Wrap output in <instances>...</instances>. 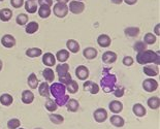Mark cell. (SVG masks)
<instances>
[{
	"instance_id": "obj_1",
	"label": "cell",
	"mask_w": 160,
	"mask_h": 129,
	"mask_svg": "<svg viewBox=\"0 0 160 129\" xmlns=\"http://www.w3.org/2000/svg\"><path fill=\"white\" fill-rule=\"evenodd\" d=\"M137 62L141 65H147V64H155L159 65L160 57L158 52H154L152 50H145L138 52L137 55Z\"/></svg>"
},
{
	"instance_id": "obj_2",
	"label": "cell",
	"mask_w": 160,
	"mask_h": 129,
	"mask_svg": "<svg viewBox=\"0 0 160 129\" xmlns=\"http://www.w3.org/2000/svg\"><path fill=\"white\" fill-rule=\"evenodd\" d=\"M116 83H117V77L114 73H107L105 76L102 77V79L100 80V88L103 90L105 93H111L113 92Z\"/></svg>"
},
{
	"instance_id": "obj_3",
	"label": "cell",
	"mask_w": 160,
	"mask_h": 129,
	"mask_svg": "<svg viewBox=\"0 0 160 129\" xmlns=\"http://www.w3.org/2000/svg\"><path fill=\"white\" fill-rule=\"evenodd\" d=\"M50 93L55 99H58L66 94V86L62 83H53L50 86Z\"/></svg>"
},
{
	"instance_id": "obj_4",
	"label": "cell",
	"mask_w": 160,
	"mask_h": 129,
	"mask_svg": "<svg viewBox=\"0 0 160 129\" xmlns=\"http://www.w3.org/2000/svg\"><path fill=\"white\" fill-rule=\"evenodd\" d=\"M68 6L65 3H60L57 2L55 5L53 6V13L55 15L57 18L59 19H63L68 15Z\"/></svg>"
},
{
	"instance_id": "obj_5",
	"label": "cell",
	"mask_w": 160,
	"mask_h": 129,
	"mask_svg": "<svg viewBox=\"0 0 160 129\" xmlns=\"http://www.w3.org/2000/svg\"><path fill=\"white\" fill-rule=\"evenodd\" d=\"M68 11L73 15H80L85 11V3L83 1L71 0L68 2Z\"/></svg>"
},
{
	"instance_id": "obj_6",
	"label": "cell",
	"mask_w": 160,
	"mask_h": 129,
	"mask_svg": "<svg viewBox=\"0 0 160 129\" xmlns=\"http://www.w3.org/2000/svg\"><path fill=\"white\" fill-rule=\"evenodd\" d=\"M159 84L156 80H154L153 77H149V79H146L144 82H142V89H144L146 92H154L158 89Z\"/></svg>"
},
{
	"instance_id": "obj_7",
	"label": "cell",
	"mask_w": 160,
	"mask_h": 129,
	"mask_svg": "<svg viewBox=\"0 0 160 129\" xmlns=\"http://www.w3.org/2000/svg\"><path fill=\"white\" fill-rule=\"evenodd\" d=\"M83 89L86 91V92H89L92 95H95L99 92V85H97L96 83H94L93 81H87L84 83L83 85Z\"/></svg>"
},
{
	"instance_id": "obj_8",
	"label": "cell",
	"mask_w": 160,
	"mask_h": 129,
	"mask_svg": "<svg viewBox=\"0 0 160 129\" xmlns=\"http://www.w3.org/2000/svg\"><path fill=\"white\" fill-rule=\"evenodd\" d=\"M108 116V115L107 110H104L102 107L97 108V110H95L93 113V118L97 123H103L104 121H107Z\"/></svg>"
},
{
	"instance_id": "obj_9",
	"label": "cell",
	"mask_w": 160,
	"mask_h": 129,
	"mask_svg": "<svg viewBox=\"0 0 160 129\" xmlns=\"http://www.w3.org/2000/svg\"><path fill=\"white\" fill-rule=\"evenodd\" d=\"M76 76L80 81H86L90 76V71L85 65H80L76 68Z\"/></svg>"
},
{
	"instance_id": "obj_10",
	"label": "cell",
	"mask_w": 160,
	"mask_h": 129,
	"mask_svg": "<svg viewBox=\"0 0 160 129\" xmlns=\"http://www.w3.org/2000/svg\"><path fill=\"white\" fill-rule=\"evenodd\" d=\"M17 40L15 38V36H12V34H4L1 37V45L4 47L8 49H12L16 46Z\"/></svg>"
},
{
	"instance_id": "obj_11",
	"label": "cell",
	"mask_w": 160,
	"mask_h": 129,
	"mask_svg": "<svg viewBox=\"0 0 160 129\" xmlns=\"http://www.w3.org/2000/svg\"><path fill=\"white\" fill-rule=\"evenodd\" d=\"M142 71L146 76H148L149 77H155L159 74V67L158 65H145L142 67Z\"/></svg>"
},
{
	"instance_id": "obj_12",
	"label": "cell",
	"mask_w": 160,
	"mask_h": 129,
	"mask_svg": "<svg viewBox=\"0 0 160 129\" xmlns=\"http://www.w3.org/2000/svg\"><path fill=\"white\" fill-rule=\"evenodd\" d=\"M117 54L113 51H107V52H104L102 54V62L105 63V64H113L115 63L116 61H117Z\"/></svg>"
},
{
	"instance_id": "obj_13",
	"label": "cell",
	"mask_w": 160,
	"mask_h": 129,
	"mask_svg": "<svg viewBox=\"0 0 160 129\" xmlns=\"http://www.w3.org/2000/svg\"><path fill=\"white\" fill-rule=\"evenodd\" d=\"M42 63L48 67L56 65V57L52 53H46L42 55Z\"/></svg>"
},
{
	"instance_id": "obj_14",
	"label": "cell",
	"mask_w": 160,
	"mask_h": 129,
	"mask_svg": "<svg viewBox=\"0 0 160 129\" xmlns=\"http://www.w3.org/2000/svg\"><path fill=\"white\" fill-rule=\"evenodd\" d=\"M24 7H25L26 12L28 13H35L38 9V5H37V1H32V0H27V1L24 2Z\"/></svg>"
},
{
	"instance_id": "obj_15",
	"label": "cell",
	"mask_w": 160,
	"mask_h": 129,
	"mask_svg": "<svg viewBox=\"0 0 160 129\" xmlns=\"http://www.w3.org/2000/svg\"><path fill=\"white\" fill-rule=\"evenodd\" d=\"M108 108L113 114H119L123 111V103L119 100H113L108 103Z\"/></svg>"
},
{
	"instance_id": "obj_16",
	"label": "cell",
	"mask_w": 160,
	"mask_h": 129,
	"mask_svg": "<svg viewBox=\"0 0 160 129\" xmlns=\"http://www.w3.org/2000/svg\"><path fill=\"white\" fill-rule=\"evenodd\" d=\"M97 43L101 47H108L112 45V38L108 34H100L97 37Z\"/></svg>"
},
{
	"instance_id": "obj_17",
	"label": "cell",
	"mask_w": 160,
	"mask_h": 129,
	"mask_svg": "<svg viewBox=\"0 0 160 129\" xmlns=\"http://www.w3.org/2000/svg\"><path fill=\"white\" fill-rule=\"evenodd\" d=\"M132 112H133V114L138 118L145 117L146 114H147V110H146V107L142 106V103L133 104V107H132Z\"/></svg>"
},
{
	"instance_id": "obj_18",
	"label": "cell",
	"mask_w": 160,
	"mask_h": 129,
	"mask_svg": "<svg viewBox=\"0 0 160 129\" xmlns=\"http://www.w3.org/2000/svg\"><path fill=\"white\" fill-rule=\"evenodd\" d=\"M66 47L68 50L69 53H72V54H77L79 53L80 51V43L74 39H68L66 42Z\"/></svg>"
},
{
	"instance_id": "obj_19",
	"label": "cell",
	"mask_w": 160,
	"mask_h": 129,
	"mask_svg": "<svg viewBox=\"0 0 160 129\" xmlns=\"http://www.w3.org/2000/svg\"><path fill=\"white\" fill-rule=\"evenodd\" d=\"M21 99L24 104H30L33 102V100H34V94H33L32 91H30V90H24L22 92Z\"/></svg>"
},
{
	"instance_id": "obj_20",
	"label": "cell",
	"mask_w": 160,
	"mask_h": 129,
	"mask_svg": "<svg viewBox=\"0 0 160 129\" xmlns=\"http://www.w3.org/2000/svg\"><path fill=\"white\" fill-rule=\"evenodd\" d=\"M97 55H98L97 50L94 49V47H86V49L83 51V56L87 60H93V59L96 58Z\"/></svg>"
},
{
	"instance_id": "obj_21",
	"label": "cell",
	"mask_w": 160,
	"mask_h": 129,
	"mask_svg": "<svg viewBox=\"0 0 160 129\" xmlns=\"http://www.w3.org/2000/svg\"><path fill=\"white\" fill-rule=\"evenodd\" d=\"M42 77L47 83H53L55 80V72L51 67H46L42 70Z\"/></svg>"
},
{
	"instance_id": "obj_22",
	"label": "cell",
	"mask_w": 160,
	"mask_h": 129,
	"mask_svg": "<svg viewBox=\"0 0 160 129\" xmlns=\"http://www.w3.org/2000/svg\"><path fill=\"white\" fill-rule=\"evenodd\" d=\"M38 29H39V25L35 21L28 22L25 25V31L27 34H34V33L38 31Z\"/></svg>"
},
{
	"instance_id": "obj_23",
	"label": "cell",
	"mask_w": 160,
	"mask_h": 129,
	"mask_svg": "<svg viewBox=\"0 0 160 129\" xmlns=\"http://www.w3.org/2000/svg\"><path fill=\"white\" fill-rule=\"evenodd\" d=\"M65 106L67 107V111L70 112V113H77L80 108V102L77 99H72V98L70 99L69 98Z\"/></svg>"
},
{
	"instance_id": "obj_24",
	"label": "cell",
	"mask_w": 160,
	"mask_h": 129,
	"mask_svg": "<svg viewBox=\"0 0 160 129\" xmlns=\"http://www.w3.org/2000/svg\"><path fill=\"white\" fill-rule=\"evenodd\" d=\"M38 93H39L40 96H42V97H45V98H49L50 95H51L49 83H47V82L40 83L39 87H38Z\"/></svg>"
},
{
	"instance_id": "obj_25",
	"label": "cell",
	"mask_w": 160,
	"mask_h": 129,
	"mask_svg": "<svg viewBox=\"0 0 160 129\" xmlns=\"http://www.w3.org/2000/svg\"><path fill=\"white\" fill-rule=\"evenodd\" d=\"M12 18V11L11 8H2L0 9V21L8 22Z\"/></svg>"
},
{
	"instance_id": "obj_26",
	"label": "cell",
	"mask_w": 160,
	"mask_h": 129,
	"mask_svg": "<svg viewBox=\"0 0 160 129\" xmlns=\"http://www.w3.org/2000/svg\"><path fill=\"white\" fill-rule=\"evenodd\" d=\"M110 122L113 126L118 127V128L123 127L125 124V120L121 116H118V114H115L114 116H112L110 118Z\"/></svg>"
},
{
	"instance_id": "obj_27",
	"label": "cell",
	"mask_w": 160,
	"mask_h": 129,
	"mask_svg": "<svg viewBox=\"0 0 160 129\" xmlns=\"http://www.w3.org/2000/svg\"><path fill=\"white\" fill-rule=\"evenodd\" d=\"M69 56L70 53L67 50H60L56 53V60L60 63H64L69 59Z\"/></svg>"
},
{
	"instance_id": "obj_28",
	"label": "cell",
	"mask_w": 160,
	"mask_h": 129,
	"mask_svg": "<svg viewBox=\"0 0 160 129\" xmlns=\"http://www.w3.org/2000/svg\"><path fill=\"white\" fill-rule=\"evenodd\" d=\"M38 84H39V81L37 79L36 74L35 73H30L29 77H27V85L30 87V89H36L38 87Z\"/></svg>"
},
{
	"instance_id": "obj_29",
	"label": "cell",
	"mask_w": 160,
	"mask_h": 129,
	"mask_svg": "<svg viewBox=\"0 0 160 129\" xmlns=\"http://www.w3.org/2000/svg\"><path fill=\"white\" fill-rule=\"evenodd\" d=\"M37 11H38V16L42 19H48L51 16V13H52V9L47 5H39Z\"/></svg>"
},
{
	"instance_id": "obj_30",
	"label": "cell",
	"mask_w": 160,
	"mask_h": 129,
	"mask_svg": "<svg viewBox=\"0 0 160 129\" xmlns=\"http://www.w3.org/2000/svg\"><path fill=\"white\" fill-rule=\"evenodd\" d=\"M13 102V97L11 94L8 93H4L0 96V103L4 107H11Z\"/></svg>"
},
{
	"instance_id": "obj_31",
	"label": "cell",
	"mask_w": 160,
	"mask_h": 129,
	"mask_svg": "<svg viewBox=\"0 0 160 129\" xmlns=\"http://www.w3.org/2000/svg\"><path fill=\"white\" fill-rule=\"evenodd\" d=\"M56 72L58 74V77L64 76L67 72H69V65L65 62L58 64V65H56Z\"/></svg>"
},
{
	"instance_id": "obj_32",
	"label": "cell",
	"mask_w": 160,
	"mask_h": 129,
	"mask_svg": "<svg viewBox=\"0 0 160 129\" xmlns=\"http://www.w3.org/2000/svg\"><path fill=\"white\" fill-rule=\"evenodd\" d=\"M42 54V50L39 49V47H29L26 51V56L29 57V58H36V57H39Z\"/></svg>"
},
{
	"instance_id": "obj_33",
	"label": "cell",
	"mask_w": 160,
	"mask_h": 129,
	"mask_svg": "<svg viewBox=\"0 0 160 129\" xmlns=\"http://www.w3.org/2000/svg\"><path fill=\"white\" fill-rule=\"evenodd\" d=\"M147 104H148V107L151 108V110H158L159 107H160L159 97H157V96L150 97L149 99L147 100Z\"/></svg>"
},
{
	"instance_id": "obj_34",
	"label": "cell",
	"mask_w": 160,
	"mask_h": 129,
	"mask_svg": "<svg viewBox=\"0 0 160 129\" xmlns=\"http://www.w3.org/2000/svg\"><path fill=\"white\" fill-rule=\"evenodd\" d=\"M139 31L141 30H139L138 27H134V26L127 27V28L124 29V33L127 37H137L139 34Z\"/></svg>"
},
{
	"instance_id": "obj_35",
	"label": "cell",
	"mask_w": 160,
	"mask_h": 129,
	"mask_svg": "<svg viewBox=\"0 0 160 129\" xmlns=\"http://www.w3.org/2000/svg\"><path fill=\"white\" fill-rule=\"evenodd\" d=\"M45 107H46V108H47V111H49L50 113H54V112H56V111H57V108H58V106L56 104L55 100H54V99H51L50 97L48 98V100L46 101Z\"/></svg>"
},
{
	"instance_id": "obj_36",
	"label": "cell",
	"mask_w": 160,
	"mask_h": 129,
	"mask_svg": "<svg viewBox=\"0 0 160 129\" xmlns=\"http://www.w3.org/2000/svg\"><path fill=\"white\" fill-rule=\"evenodd\" d=\"M29 22V17L26 13H19L16 18V23L20 26H25Z\"/></svg>"
},
{
	"instance_id": "obj_37",
	"label": "cell",
	"mask_w": 160,
	"mask_h": 129,
	"mask_svg": "<svg viewBox=\"0 0 160 129\" xmlns=\"http://www.w3.org/2000/svg\"><path fill=\"white\" fill-rule=\"evenodd\" d=\"M49 119L53 124H56V125H60L64 122L63 116H61V115H59V114H53L52 113L49 116Z\"/></svg>"
},
{
	"instance_id": "obj_38",
	"label": "cell",
	"mask_w": 160,
	"mask_h": 129,
	"mask_svg": "<svg viewBox=\"0 0 160 129\" xmlns=\"http://www.w3.org/2000/svg\"><path fill=\"white\" fill-rule=\"evenodd\" d=\"M144 42L147 46L154 45V43L156 42V35L153 34V33H151V32L146 33L145 36H144Z\"/></svg>"
},
{
	"instance_id": "obj_39",
	"label": "cell",
	"mask_w": 160,
	"mask_h": 129,
	"mask_svg": "<svg viewBox=\"0 0 160 129\" xmlns=\"http://www.w3.org/2000/svg\"><path fill=\"white\" fill-rule=\"evenodd\" d=\"M79 90V84H78L76 81H71V82L66 85V91H68L70 94H76Z\"/></svg>"
},
{
	"instance_id": "obj_40",
	"label": "cell",
	"mask_w": 160,
	"mask_h": 129,
	"mask_svg": "<svg viewBox=\"0 0 160 129\" xmlns=\"http://www.w3.org/2000/svg\"><path fill=\"white\" fill-rule=\"evenodd\" d=\"M21 125V121L17 118H12L8 121V129H18Z\"/></svg>"
},
{
	"instance_id": "obj_41",
	"label": "cell",
	"mask_w": 160,
	"mask_h": 129,
	"mask_svg": "<svg viewBox=\"0 0 160 129\" xmlns=\"http://www.w3.org/2000/svg\"><path fill=\"white\" fill-rule=\"evenodd\" d=\"M147 49H148V46L146 45L144 42H141V40H139V42H137L133 45V50L137 53L142 52V51H145V50H147Z\"/></svg>"
},
{
	"instance_id": "obj_42",
	"label": "cell",
	"mask_w": 160,
	"mask_h": 129,
	"mask_svg": "<svg viewBox=\"0 0 160 129\" xmlns=\"http://www.w3.org/2000/svg\"><path fill=\"white\" fill-rule=\"evenodd\" d=\"M69 95H67V94H65L64 96H62V97H60V98H58V99H55V102H56V104L58 107H64L66 104V102L68 101V99H69Z\"/></svg>"
},
{
	"instance_id": "obj_43",
	"label": "cell",
	"mask_w": 160,
	"mask_h": 129,
	"mask_svg": "<svg viewBox=\"0 0 160 129\" xmlns=\"http://www.w3.org/2000/svg\"><path fill=\"white\" fill-rule=\"evenodd\" d=\"M71 81H72V79H71V74L69 72H67L66 74H64V76H61L59 77V83H62L63 85H68Z\"/></svg>"
},
{
	"instance_id": "obj_44",
	"label": "cell",
	"mask_w": 160,
	"mask_h": 129,
	"mask_svg": "<svg viewBox=\"0 0 160 129\" xmlns=\"http://www.w3.org/2000/svg\"><path fill=\"white\" fill-rule=\"evenodd\" d=\"M122 63H123V65L125 66H132L133 65V63H134V60L133 58H132L131 56H125L123 60H122Z\"/></svg>"
},
{
	"instance_id": "obj_45",
	"label": "cell",
	"mask_w": 160,
	"mask_h": 129,
	"mask_svg": "<svg viewBox=\"0 0 160 129\" xmlns=\"http://www.w3.org/2000/svg\"><path fill=\"white\" fill-rule=\"evenodd\" d=\"M113 92H114V95L117 98H121V97L124 96L125 91H124V88L123 87H117V88H115Z\"/></svg>"
},
{
	"instance_id": "obj_46",
	"label": "cell",
	"mask_w": 160,
	"mask_h": 129,
	"mask_svg": "<svg viewBox=\"0 0 160 129\" xmlns=\"http://www.w3.org/2000/svg\"><path fill=\"white\" fill-rule=\"evenodd\" d=\"M24 0H11V5L13 8H21L24 5Z\"/></svg>"
},
{
	"instance_id": "obj_47",
	"label": "cell",
	"mask_w": 160,
	"mask_h": 129,
	"mask_svg": "<svg viewBox=\"0 0 160 129\" xmlns=\"http://www.w3.org/2000/svg\"><path fill=\"white\" fill-rule=\"evenodd\" d=\"M37 2H38L39 5H47L49 7H52L54 3L53 0H37Z\"/></svg>"
},
{
	"instance_id": "obj_48",
	"label": "cell",
	"mask_w": 160,
	"mask_h": 129,
	"mask_svg": "<svg viewBox=\"0 0 160 129\" xmlns=\"http://www.w3.org/2000/svg\"><path fill=\"white\" fill-rule=\"evenodd\" d=\"M123 2H125L127 5H134L138 3V0H123Z\"/></svg>"
},
{
	"instance_id": "obj_49",
	"label": "cell",
	"mask_w": 160,
	"mask_h": 129,
	"mask_svg": "<svg viewBox=\"0 0 160 129\" xmlns=\"http://www.w3.org/2000/svg\"><path fill=\"white\" fill-rule=\"evenodd\" d=\"M159 28H160V24H157V25L155 26V28H154V33H155V35H157V36L160 35Z\"/></svg>"
},
{
	"instance_id": "obj_50",
	"label": "cell",
	"mask_w": 160,
	"mask_h": 129,
	"mask_svg": "<svg viewBox=\"0 0 160 129\" xmlns=\"http://www.w3.org/2000/svg\"><path fill=\"white\" fill-rule=\"evenodd\" d=\"M111 2L113 3V4L119 5V4H121V3L123 2V0H111Z\"/></svg>"
},
{
	"instance_id": "obj_51",
	"label": "cell",
	"mask_w": 160,
	"mask_h": 129,
	"mask_svg": "<svg viewBox=\"0 0 160 129\" xmlns=\"http://www.w3.org/2000/svg\"><path fill=\"white\" fill-rule=\"evenodd\" d=\"M57 2H60V3H65V4H67V3H68L70 0H56Z\"/></svg>"
},
{
	"instance_id": "obj_52",
	"label": "cell",
	"mask_w": 160,
	"mask_h": 129,
	"mask_svg": "<svg viewBox=\"0 0 160 129\" xmlns=\"http://www.w3.org/2000/svg\"><path fill=\"white\" fill-rule=\"evenodd\" d=\"M3 68V62H2V60H0V71L2 70Z\"/></svg>"
},
{
	"instance_id": "obj_53",
	"label": "cell",
	"mask_w": 160,
	"mask_h": 129,
	"mask_svg": "<svg viewBox=\"0 0 160 129\" xmlns=\"http://www.w3.org/2000/svg\"><path fill=\"white\" fill-rule=\"evenodd\" d=\"M34 129H42V128H40V127H37V128H34Z\"/></svg>"
},
{
	"instance_id": "obj_54",
	"label": "cell",
	"mask_w": 160,
	"mask_h": 129,
	"mask_svg": "<svg viewBox=\"0 0 160 129\" xmlns=\"http://www.w3.org/2000/svg\"><path fill=\"white\" fill-rule=\"evenodd\" d=\"M77 1H83V0H77Z\"/></svg>"
},
{
	"instance_id": "obj_55",
	"label": "cell",
	"mask_w": 160,
	"mask_h": 129,
	"mask_svg": "<svg viewBox=\"0 0 160 129\" xmlns=\"http://www.w3.org/2000/svg\"><path fill=\"white\" fill-rule=\"evenodd\" d=\"M18 129H24V128H20V127H19V128H18Z\"/></svg>"
},
{
	"instance_id": "obj_56",
	"label": "cell",
	"mask_w": 160,
	"mask_h": 129,
	"mask_svg": "<svg viewBox=\"0 0 160 129\" xmlns=\"http://www.w3.org/2000/svg\"><path fill=\"white\" fill-rule=\"evenodd\" d=\"M1 1H3V0H0V2H1Z\"/></svg>"
},
{
	"instance_id": "obj_57",
	"label": "cell",
	"mask_w": 160,
	"mask_h": 129,
	"mask_svg": "<svg viewBox=\"0 0 160 129\" xmlns=\"http://www.w3.org/2000/svg\"><path fill=\"white\" fill-rule=\"evenodd\" d=\"M32 1H35V0H32Z\"/></svg>"
}]
</instances>
